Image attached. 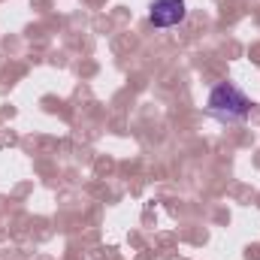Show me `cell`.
I'll use <instances>...</instances> for the list:
<instances>
[{
  "label": "cell",
  "mask_w": 260,
  "mask_h": 260,
  "mask_svg": "<svg viewBox=\"0 0 260 260\" xmlns=\"http://www.w3.org/2000/svg\"><path fill=\"white\" fill-rule=\"evenodd\" d=\"M251 109H254L251 97L242 88H236L233 82H218L206 103V112L221 124H242L251 115Z\"/></svg>",
  "instance_id": "1"
},
{
  "label": "cell",
  "mask_w": 260,
  "mask_h": 260,
  "mask_svg": "<svg viewBox=\"0 0 260 260\" xmlns=\"http://www.w3.org/2000/svg\"><path fill=\"white\" fill-rule=\"evenodd\" d=\"M185 18H188L185 0H154L148 6V24H154V27H176Z\"/></svg>",
  "instance_id": "2"
}]
</instances>
